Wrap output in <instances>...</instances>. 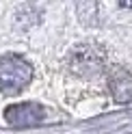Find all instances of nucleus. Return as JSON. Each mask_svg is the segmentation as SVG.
<instances>
[{
    "mask_svg": "<svg viewBox=\"0 0 132 134\" xmlns=\"http://www.w3.org/2000/svg\"><path fill=\"white\" fill-rule=\"evenodd\" d=\"M32 80V67L18 54L0 56V91L7 95H15L28 87Z\"/></svg>",
    "mask_w": 132,
    "mask_h": 134,
    "instance_id": "nucleus-1",
    "label": "nucleus"
},
{
    "mask_svg": "<svg viewBox=\"0 0 132 134\" xmlns=\"http://www.w3.org/2000/svg\"><path fill=\"white\" fill-rule=\"evenodd\" d=\"M41 119H43V108L35 102L11 104L4 110V121L13 128H32V125H39Z\"/></svg>",
    "mask_w": 132,
    "mask_h": 134,
    "instance_id": "nucleus-2",
    "label": "nucleus"
},
{
    "mask_svg": "<svg viewBox=\"0 0 132 134\" xmlns=\"http://www.w3.org/2000/svg\"><path fill=\"white\" fill-rule=\"evenodd\" d=\"M108 89L113 93V99L117 104H128L132 102V76L121 69V67H115L108 76Z\"/></svg>",
    "mask_w": 132,
    "mask_h": 134,
    "instance_id": "nucleus-3",
    "label": "nucleus"
}]
</instances>
